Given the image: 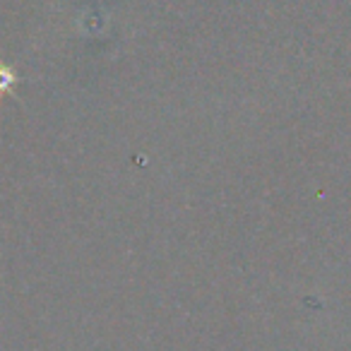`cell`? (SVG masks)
Instances as JSON below:
<instances>
[{
  "label": "cell",
  "mask_w": 351,
  "mask_h": 351,
  "mask_svg": "<svg viewBox=\"0 0 351 351\" xmlns=\"http://www.w3.org/2000/svg\"><path fill=\"white\" fill-rule=\"evenodd\" d=\"M15 82H17V75L12 73V70L8 68V65H3V63H0V99L5 97V94H8V89H10Z\"/></svg>",
  "instance_id": "obj_1"
}]
</instances>
